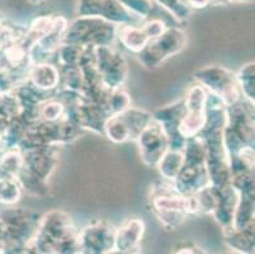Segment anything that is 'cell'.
Returning a JSON list of instances; mask_svg holds the SVG:
<instances>
[{"instance_id":"1","label":"cell","mask_w":255,"mask_h":254,"mask_svg":"<svg viewBox=\"0 0 255 254\" xmlns=\"http://www.w3.org/2000/svg\"><path fill=\"white\" fill-rule=\"evenodd\" d=\"M31 244L41 254H79V233L64 214L52 213L39 221Z\"/></svg>"},{"instance_id":"2","label":"cell","mask_w":255,"mask_h":254,"mask_svg":"<svg viewBox=\"0 0 255 254\" xmlns=\"http://www.w3.org/2000/svg\"><path fill=\"white\" fill-rule=\"evenodd\" d=\"M116 248V230L106 223L93 224L79 233V254H104Z\"/></svg>"},{"instance_id":"3","label":"cell","mask_w":255,"mask_h":254,"mask_svg":"<svg viewBox=\"0 0 255 254\" xmlns=\"http://www.w3.org/2000/svg\"><path fill=\"white\" fill-rule=\"evenodd\" d=\"M155 214L160 221L166 228L174 229L179 224L184 221L185 214H188V201L187 199H180L177 196H171L170 193L157 195L152 200Z\"/></svg>"},{"instance_id":"4","label":"cell","mask_w":255,"mask_h":254,"mask_svg":"<svg viewBox=\"0 0 255 254\" xmlns=\"http://www.w3.org/2000/svg\"><path fill=\"white\" fill-rule=\"evenodd\" d=\"M79 13L83 17H104L118 23H126L131 13L117 0H82Z\"/></svg>"},{"instance_id":"5","label":"cell","mask_w":255,"mask_h":254,"mask_svg":"<svg viewBox=\"0 0 255 254\" xmlns=\"http://www.w3.org/2000/svg\"><path fill=\"white\" fill-rule=\"evenodd\" d=\"M143 223L137 219L128 220L116 232V249L125 253H136L143 234Z\"/></svg>"},{"instance_id":"6","label":"cell","mask_w":255,"mask_h":254,"mask_svg":"<svg viewBox=\"0 0 255 254\" xmlns=\"http://www.w3.org/2000/svg\"><path fill=\"white\" fill-rule=\"evenodd\" d=\"M120 38L124 42V45H126V47L133 51L145 50L149 41H151V38L145 33L143 29L131 27V25H124L120 28Z\"/></svg>"},{"instance_id":"7","label":"cell","mask_w":255,"mask_h":254,"mask_svg":"<svg viewBox=\"0 0 255 254\" xmlns=\"http://www.w3.org/2000/svg\"><path fill=\"white\" fill-rule=\"evenodd\" d=\"M169 254H207L202 251V249L197 248L194 244L183 243L173 248V251Z\"/></svg>"},{"instance_id":"8","label":"cell","mask_w":255,"mask_h":254,"mask_svg":"<svg viewBox=\"0 0 255 254\" xmlns=\"http://www.w3.org/2000/svg\"><path fill=\"white\" fill-rule=\"evenodd\" d=\"M104 254H135V253H125V252H121V251H118V249L113 248V249H111L110 252H107V253H104Z\"/></svg>"},{"instance_id":"9","label":"cell","mask_w":255,"mask_h":254,"mask_svg":"<svg viewBox=\"0 0 255 254\" xmlns=\"http://www.w3.org/2000/svg\"><path fill=\"white\" fill-rule=\"evenodd\" d=\"M3 25H4V15H3V13L0 11V28L3 27Z\"/></svg>"},{"instance_id":"10","label":"cell","mask_w":255,"mask_h":254,"mask_svg":"<svg viewBox=\"0 0 255 254\" xmlns=\"http://www.w3.org/2000/svg\"><path fill=\"white\" fill-rule=\"evenodd\" d=\"M42 1H45V0H29V3L32 4H39L42 3Z\"/></svg>"}]
</instances>
